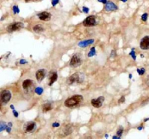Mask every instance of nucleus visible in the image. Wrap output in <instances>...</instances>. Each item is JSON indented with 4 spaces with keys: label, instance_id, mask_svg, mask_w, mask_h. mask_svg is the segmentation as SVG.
Returning <instances> with one entry per match:
<instances>
[{
    "label": "nucleus",
    "instance_id": "nucleus-27",
    "mask_svg": "<svg viewBox=\"0 0 149 139\" xmlns=\"http://www.w3.org/2000/svg\"><path fill=\"white\" fill-rule=\"evenodd\" d=\"M130 55H131V56H132V58H133L134 60H135V58H136V57H135V51H134V50H132V51L130 53Z\"/></svg>",
    "mask_w": 149,
    "mask_h": 139
},
{
    "label": "nucleus",
    "instance_id": "nucleus-23",
    "mask_svg": "<svg viewBox=\"0 0 149 139\" xmlns=\"http://www.w3.org/2000/svg\"><path fill=\"white\" fill-rule=\"evenodd\" d=\"M13 11H14L15 14H17V13L20 12V10L18 9V6H17V5H15V6L13 7Z\"/></svg>",
    "mask_w": 149,
    "mask_h": 139
},
{
    "label": "nucleus",
    "instance_id": "nucleus-1",
    "mask_svg": "<svg viewBox=\"0 0 149 139\" xmlns=\"http://www.w3.org/2000/svg\"><path fill=\"white\" fill-rule=\"evenodd\" d=\"M83 101V98L82 96L80 95H75L72 96L71 97L67 98V99L65 101L64 105L66 107H77L79 104H81Z\"/></svg>",
    "mask_w": 149,
    "mask_h": 139
},
{
    "label": "nucleus",
    "instance_id": "nucleus-22",
    "mask_svg": "<svg viewBox=\"0 0 149 139\" xmlns=\"http://www.w3.org/2000/svg\"><path fill=\"white\" fill-rule=\"evenodd\" d=\"M137 72H138V73L140 75H143L145 73V68H138V69H137Z\"/></svg>",
    "mask_w": 149,
    "mask_h": 139
},
{
    "label": "nucleus",
    "instance_id": "nucleus-3",
    "mask_svg": "<svg viewBox=\"0 0 149 139\" xmlns=\"http://www.w3.org/2000/svg\"><path fill=\"white\" fill-rule=\"evenodd\" d=\"M82 62H83L82 55L80 54H75V55H72V59H71L70 66L72 67V68H77V67H79L82 64Z\"/></svg>",
    "mask_w": 149,
    "mask_h": 139
},
{
    "label": "nucleus",
    "instance_id": "nucleus-4",
    "mask_svg": "<svg viewBox=\"0 0 149 139\" xmlns=\"http://www.w3.org/2000/svg\"><path fill=\"white\" fill-rule=\"evenodd\" d=\"M11 99V93L10 90H3L1 92V98H0V103L2 105H4L8 103Z\"/></svg>",
    "mask_w": 149,
    "mask_h": 139
},
{
    "label": "nucleus",
    "instance_id": "nucleus-19",
    "mask_svg": "<svg viewBox=\"0 0 149 139\" xmlns=\"http://www.w3.org/2000/svg\"><path fill=\"white\" fill-rule=\"evenodd\" d=\"M96 55V48L93 47L90 49V51H89V53L88 54V56L90 57V56H93V55Z\"/></svg>",
    "mask_w": 149,
    "mask_h": 139
},
{
    "label": "nucleus",
    "instance_id": "nucleus-32",
    "mask_svg": "<svg viewBox=\"0 0 149 139\" xmlns=\"http://www.w3.org/2000/svg\"><path fill=\"white\" fill-rule=\"evenodd\" d=\"M146 84H147V86H149V75L147 77V79H146Z\"/></svg>",
    "mask_w": 149,
    "mask_h": 139
},
{
    "label": "nucleus",
    "instance_id": "nucleus-20",
    "mask_svg": "<svg viewBox=\"0 0 149 139\" xmlns=\"http://www.w3.org/2000/svg\"><path fill=\"white\" fill-rule=\"evenodd\" d=\"M6 128H7V125H6V124H5L3 121H1V122H0V131H3V130L6 129Z\"/></svg>",
    "mask_w": 149,
    "mask_h": 139
},
{
    "label": "nucleus",
    "instance_id": "nucleus-16",
    "mask_svg": "<svg viewBox=\"0 0 149 139\" xmlns=\"http://www.w3.org/2000/svg\"><path fill=\"white\" fill-rule=\"evenodd\" d=\"M52 107H52L51 103H44V104L43 105V107H42V110H43V112L46 113V112H48V111L51 110Z\"/></svg>",
    "mask_w": 149,
    "mask_h": 139
},
{
    "label": "nucleus",
    "instance_id": "nucleus-2",
    "mask_svg": "<svg viewBox=\"0 0 149 139\" xmlns=\"http://www.w3.org/2000/svg\"><path fill=\"white\" fill-rule=\"evenodd\" d=\"M84 76L83 74H80V73H74V74L71 75L67 79H66V84L72 86L74 84H81L83 81Z\"/></svg>",
    "mask_w": 149,
    "mask_h": 139
},
{
    "label": "nucleus",
    "instance_id": "nucleus-10",
    "mask_svg": "<svg viewBox=\"0 0 149 139\" xmlns=\"http://www.w3.org/2000/svg\"><path fill=\"white\" fill-rule=\"evenodd\" d=\"M38 18L40 20L44 21H49L50 19H51V14L50 12H47V11H44V12H41L38 15Z\"/></svg>",
    "mask_w": 149,
    "mask_h": 139
},
{
    "label": "nucleus",
    "instance_id": "nucleus-30",
    "mask_svg": "<svg viewBox=\"0 0 149 139\" xmlns=\"http://www.w3.org/2000/svg\"><path fill=\"white\" fill-rule=\"evenodd\" d=\"M58 3H59V0H55V1H52V5H53V6H55V5H56Z\"/></svg>",
    "mask_w": 149,
    "mask_h": 139
},
{
    "label": "nucleus",
    "instance_id": "nucleus-36",
    "mask_svg": "<svg viewBox=\"0 0 149 139\" xmlns=\"http://www.w3.org/2000/svg\"><path fill=\"white\" fill-rule=\"evenodd\" d=\"M148 120H149V118H146V119H145V120H144V121L146 122V121H148Z\"/></svg>",
    "mask_w": 149,
    "mask_h": 139
},
{
    "label": "nucleus",
    "instance_id": "nucleus-15",
    "mask_svg": "<svg viewBox=\"0 0 149 139\" xmlns=\"http://www.w3.org/2000/svg\"><path fill=\"white\" fill-rule=\"evenodd\" d=\"M94 43V39H89V40H85V41H82L79 44V47H86V46L89 45V44Z\"/></svg>",
    "mask_w": 149,
    "mask_h": 139
},
{
    "label": "nucleus",
    "instance_id": "nucleus-6",
    "mask_svg": "<svg viewBox=\"0 0 149 139\" xmlns=\"http://www.w3.org/2000/svg\"><path fill=\"white\" fill-rule=\"evenodd\" d=\"M36 129V123L34 121H29L24 124L23 125V130L26 133H30L33 132Z\"/></svg>",
    "mask_w": 149,
    "mask_h": 139
},
{
    "label": "nucleus",
    "instance_id": "nucleus-35",
    "mask_svg": "<svg viewBox=\"0 0 149 139\" xmlns=\"http://www.w3.org/2000/svg\"><path fill=\"white\" fill-rule=\"evenodd\" d=\"M99 2H100V3H107L108 1H106V0H99Z\"/></svg>",
    "mask_w": 149,
    "mask_h": 139
},
{
    "label": "nucleus",
    "instance_id": "nucleus-7",
    "mask_svg": "<svg viewBox=\"0 0 149 139\" xmlns=\"http://www.w3.org/2000/svg\"><path fill=\"white\" fill-rule=\"evenodd\" d=\"M83 25L84 27H93L96 25V18L94 16H89L83 21Z\"/></svg>",
    "mask_w": 149,
    "mask_h": 139
},
{
    "label": "nucleus",
    "instance_id": "nucleus-28",
    "mask_svg": "<svg viewBox=\"0 0 149 139\" xmlns=\"http://www.w3.org/2000/svg\"><path fill=\"white\" fill-rule=\"evenodd\" d=\"M125 101V98H124V96H122V97L120 98V99L118 100V103H124V102Z\"/></svg>",
    "mask_w": 149,
    "mask_h": 139
},
{
    "label": "nucleus",
    "instance_id": "nucleus-13",
    "mask_svg": "<svg viewBox=\"0 0 149 139\" xmlns=\"http://www.w3.org/2000/svg\"><path fill=\"white\" fill-rule=\"evenodd\" d=\"M34 84H33V80H31V79H26V80H24L23 83H22V87H23L24 90H28Z\"/></svg>",
    "mask_w": 149,
    "mask_h": 139
},
{
    "label": "nucleus",
    "instance_id": "nucleus-31",
    "mask_svg": "<svg viewBox=\"0 0 149 139\" xmlns=\"http://www.w3.org/2000/svg\"><path fill=\"white\" fill-rule=\"evenodd\" d=\"M59 125H60L59 123H53V124H52V126H53V127H58Z\"/></svg>",
    "mask_w": 149,
    "mask_h": 139
},
{
    "label": "nucleus",
    "instance_id": "nucleus-21",
    "mask_svg": "<svg viewBox=\"0 0 149 139\" xmlns=\"http://www.w3.org/2000/svg\"><path fill=\"white\" fill-rule=\"evenodd\" d=\"M43 91H44V89L40 88V87H38V88L35 89V92H36L38 95H41V94L43 93Z\"/></svg>",
    "mask_w": 149,
    "mask_h": 139
},
{
    "label": "nucleus",
    "instance_id": "nucleus-26",
    "mask_svg": "<svg viewBox=\"0 0 149 139\" xmlns=\"http://www.w3.org/2000/svg\"><path fill=\"white\" fill-rule=\"evenodd\" d=\"M147 19H148V14L145 13V14H143L142 16H141V20H142L143 21H146Z\"/></svg>",
    "mask_w": 149,
    "mask_h": 139
},
{
    "label": "nucleus",
    "instance_id": "nucleus-5",
    "mask_svg": "<svg viewBox=\"0 0 149 139\" xmlns=\"http://www.w3.org/2000/svg\"><path fill=\"white\" fill-rule=\"evenodd\" d=\"M23 27H24V24L22 23V22L20 21L14 22V23H11L10 25H9L8 27H7V31H8L9 33L16 32V31L21 29Z\"/></svg>",
    "mask_w": 149,
    "mask_h": 139
},
{
    "label": "nucleus",
    "instance_id": "nucleus-11",
    "mask_svg": "<svg viewBox=\"0 0 149 139\" xmlns=\"http://www.w3.org/2000/svg\"><path fill=\"white\" fill-rule=\"evenodd\" d=\"M46 76V70L45 69H39L36 73V79L38 82H41L44 80V79Z\"/></svg>",
    "mask_w": 149,
    "mask_h": 139
},
{
    "label": "nucleus",
    "instance_id": "nucleus-33",
    "mask_svg": "<svg viewBox=\"0 0 149 139\" xmlns=\"http://www.w3.org/2000/svg\"><path fill=\"white\" fill-rule=\"evenodd\" d=\"M20 64H25V63H27V62L26 60H20Z\"/></svg>",
    "mask_w": 149,
    "mask_h": 139
},
{
    "label": "nucleus",
    "instance_id": "nucleus-17",
    "mask_svg": "<svg viewBox=\"0 0 149 139\" xmlns=\"http://www.w3.org/2000/svg\"><path fill=\"white\" fill-rule=\"evenodd\" d=\"M33 31L36 33H42L44 31V27H43V25L38 24V25H36L33 27Z\"/></svg>",
    "mask_w": 149,
    "mask_h": 139
},
{
    "label": "nucleus",
    "instance_id": "nucleus-38",
    "mask_svg": "<svg viewBox=\"0 0 149 139\" xmlns=\"http://www.w3.org/2000/svg\"><path fill=\"white\" fill-rule=\"evenodd\" d=\"M141 129H142V127H141V126L138 127V130H141Z\"/></svg>",
    "mask_w": 149,
    "mask_h": 139
},
{
    "label": "nucleus",
    "instance_id": "nucleus-34",
    "mask_svg": "<svg viewBox=\"0 0 149 139\" xmlns=\"http://www.w3.org/2000/svg\"><path fill=\"white\" fill-rule=\"evenodd\" d=\"M13 113H14V115H15V117H17V116H18L17 112H16V110H14V111H13Z\"/></svg>",
    "mask_w": 149,
    "mask_h": 139
},
{
    "label": "nucleus",
    "instance_id": "nucleus-25",
    "mask_svg": "<svg viewBox=\"0 0 149 139\" xmlns=\"http://www.w3.org/2000/svg\"><path fill=\"white\" fill-rule=\"evenodd\" d=\"M11 126H12V123H11V122H10V123L8 124V125H7V128H6V131H8V132H10Z\"/></svg>",
    "mask_w": 149,
    "mask_h": 139
},
{
    "label": "nucleus",
    "instance_id": "nucleus-37",
    "mask_svg": "<svg viewBox=\"0 0 149 139\" xmlns=\"http://www.w3.org/2000/svg\"><path fill=\"white\" fill-rule=\"evenodd\" d=\"M10 107H11V108H12V109H14V108H15V107L13 106V105H11V106H10Z\"/></svg>",
    "mask_w": 149,
    "mask_h": 139
},
{
    "label": "nucleus",
    "instance_id": "nucleus-14",
    "mask_svg": "<svg viewBox=\"0 0 149 139\" xmlns=\"http://www.w3.org/2000/svg\"><path fill=\"white\" fill-rule=\"evenodd\" d=\"M57 79V73H51L50 75V82H49V86H52L54 83L56 81Z\"/></svg>",
    "mask_w": 149,
    "mask_h": 139
},
{
    "label": "nucleus",
    "instance_id": "nucleus-12",
    "mask_svg": "<svg viewBox=\"0 0 149 139\" xmlns=\"http://www.w3.org/2000/svg\"><path fill=\"white\" fill-rule=\"evenodd\" d=\"M118 9V7L113 3V2H107L105 5V10L107 11H113V10H116Z\"/></svg>",
    "mask_w": 149,
    "mask_h": 139
},
{
    "label": "nucleus",
    "instance_id": "nucleus-9",
    "mask_svg": "<svg viewBox=\"0 0 149 139\" xmlns=\"http://www.w3.org/2000/svg\"><path fill=\"white\" fill-rule=\"evenodd\" d=\"M140 47L141 50H148L149 49V36H145L140 43Z\"/></svg>",
    "mask_w": 149,
    "mask_h": 139
},
{
    "label": "nucleus",
    "instance_id": "nucleus-8",
    "mask_svg": "<svg viewBox=\"0 0 149 139\" xmlns=\"http://www.w3.org/2000/svg\"><path fill=\"white\" fill-rule=\"evenodd\" d=\"M104 102V97L103 96H100V97L96 98V99H92L91 100V104H92L93 107H100L102 106V103Z\"/></svg>",
    "mask_w": 149,
    "mask_h": 139
},
{
    "label": "nucleus",
    "instance_id": "nucleus-39",
    "mask_svg": "<svg viewBox=\"0 0 149 139\" xmlns=\"http://www.w3.org/2000/svg\"><path fill=\"white\" fill-rule=\"evenodd\" d=\"M113 139H118V138H117V137H115V136H114V137H113Z\"/></svg>",
    "mask_w": 149,
    "mask_h": 139
},
{
    "label": "nucleus",
    "instance_id": "nucleus-29",
    "mask_svg": "<svg viewBox=\"0 0 149 139\" xmlns=\"http://www.w3.org/2000/svg\"><path fill=\"white\" fill-rule=\"evenodd\" d=\"M83 11L84 13H88L89 12V8H87V7H83Z\"/></svg>",
    "mask_w": 149,
    "mask_h": 139
},
{
    "label": "nucleus",
    "instance_id": "nucleus-24",
    "mask_svg": "<svg viewBox=\"0 0 149 139\" xmlns=\"http://www.w3.org/2000/svg\"><path fill=\"white\" fill-rule=\"evenodd\" d=\"M123 131H124V129H123L122 127H120V128L118 130V131H117V135H118V137H120L121 135L123 134Z\"/></svg>",
    "mask_w": 149,
    "mask_h": 139
},
{
    "label": "nucleus",
    "instance_id": "nucleus-18",
    "mask_svg": "<svg viewBox=\"0 0 149 139\" xmlns=\"http://www.w3.org/2000/svg\"><path fill=\"white\" fill-rule=\"evenodd\" d=\"M72 127L70 126V125H66V126L63 128V132L64 133V136H66V135H69L70 133H72Z\"/></svg>",
    "mask_w": 149,
    "mask_h": 139
}]
</instances>
